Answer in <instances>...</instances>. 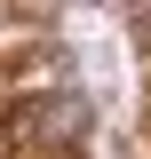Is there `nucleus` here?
Masks as SVG:
<instances>
[{
	"instance_id": "obj_1",
	"label": "nucleus",
	"mask_w": 151,
	"mask_h": 159,
	"mask_svg": "<svg viewBox=\"0 0 151 159\" xmlns=\"http://www.w3.org/2000/svg\"><path fill=\"white\" fill-rule=\"evenodd\" d=\"M32 135H80V127H88V103L80 96H56V103H32Z\"/></svg>"
}]
</instances>
